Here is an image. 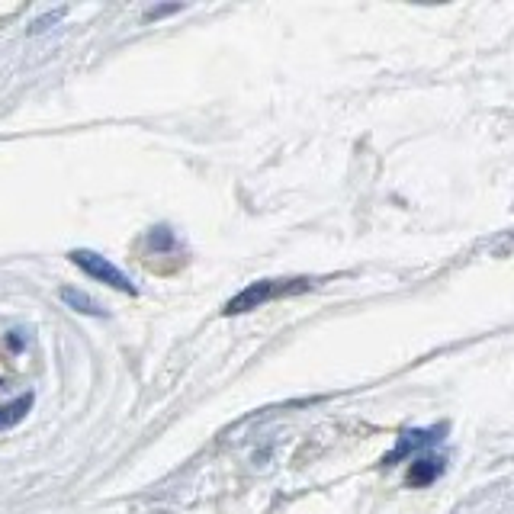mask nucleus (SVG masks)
I'll return each instance as SVG.
<instances>
[{
    "mask_svg": "<svg viewBox=\"0 0 514 514\" xmlns=\"http://www.w3.org/2000/svg\"><path fill=\"white\" fill-rule=\"evenodd\" d=\"M444 473V460L441 457H418L412 463V470H408V486H431V482Z\"/></svg>",
    "mask_w": 514,
    "mask_h": 514,
    "instance_id": "obj_4",
    "label": "nucleus"
},
{
    "mask_svg": "<svg viewBox=\"0 0 514 514\" xmlns=\"http://www.w3.org/2000/svg\"><path fill=\"white\" fill-rule=\"evenodd\" d=\"M68 257H71V264H74V267L84 270V274H87V277H94L97 283L110 286V290L126 293V296H139V286H135V283L129 280L126 270H119V267L110 261V257H103V254H97V251H87V248L71 251Z\"/></svg>",
    "mask_w": 514,
    "mask_h": 514,
    "instance_id": "obj_2",
    "label": "nucleus"
},
{
    "mask_svg": "<svg viewBox=\"0 0 514 514\" xmlns=\"http://www.w3.org/2000/svg\"><path fill=\"white\" fill-rule=\"evenodd\" d=\"M33 408V396H20L17 402H7V405H0V431H7L13 428L17 421Z\"/></svg>",
    "mask_w": 514,
    "mask_h": 514,
    "instance_id": "obj_6",
    "label": "nucleus"
},
{
    "mask_svg": "<svg viewBox=\"0 0 514 514\" xmlns=\"http://www.w3.org/2000/svg\"><path fill=\"white\" fill-rule=\"evenodd\" d=\"M148 245H151V248H171V245H174L171 229H164V225H161V229H155V232L148 235Z\"/></svg>",
    "mask_w": 514,
    "mask_h": 514,
    "instance_id": "obj_7",
    "label": "nucleus"
},
{
    "mask_svg": "<svg viewBox=\"0 0 514 514\" xmlns=\"http://www.w3.org/2000/svg\"><path fill=\"white\" fill-rule=\"evenodd\" d=\"M180 7H158V10H151V17H164V13H174Z\"/></svg>",
    "mask_w": 514,
    "mask_h": 514,
    "instance_id": "obj_9",
    "label": "nucleus"
},
{
    "mask_svg": "<svg viewBox=\"0 0 514 514\" xmlns=\"http://www.w3.org/2000/svg\"><path fill=\"white\" fill-rule=\"evenodd\" d=\"M62 302H65L68 309L81 312V315H107V309H103L97 299H90L81 290H71V286H65V290H62Z\"/></svg>",
    "mask_w": 514,
    "mask_h": 514,
    "instance_id": "obj_5",
    "label": "nucleus"
},
{
    "mask_svg": "<svg viewBox=\"0 0 514 514\" xmlns=\"http://www.w3.org/2000/svg\"><path fill=\"white\" fill-rule=\"evenodd\" d=\"M309 280H254L248 283L245 290H238L229 302H225V315H245L251 309H261L267 306V302H274V299H286V296H296V293H306L309 290Z\"/></svg>",
    "mask_w": 514,
    "mask_h": 514,
    "instance_id": "obj_1",
    "label": "nucleus"
},
{
    "mask_svg": "<svg viewBox=\"0 0 514 514\" xmlns=\"http://www.w3.org/2000/svg\"><path fill=\"white\" fill-rule=\"evenodd\" d=\"M62 17H65V7H58V10H52V13H45L42 20H36V23H33V29H29V33H39V29H49V23L62 20Z\"/></svg>",
    "mask_w": 514,
    "mask_h": 514,
    "instance_id": "obj_8",
    "label": "nucleus"
},
{
    "mask_svg": "<svg viewBox=\"0 0 514 514\" xmlns=\"http://www.w3.org/2000/svg\"><path fill=\"white\" fill-rule=\"evenodd\" d=\"M437 441H441V431H437V428H431V431H405V434L399 437L396 450H392L383 463L392 466L396 460L408 457V453H415V450H421V447H431V444H437Z\"/></svg>",
    "mask_w": 514,
    "mask_h": 514,
    "instance_id": "obj_3",
    "label": "nucleus"
}]
</instances>
